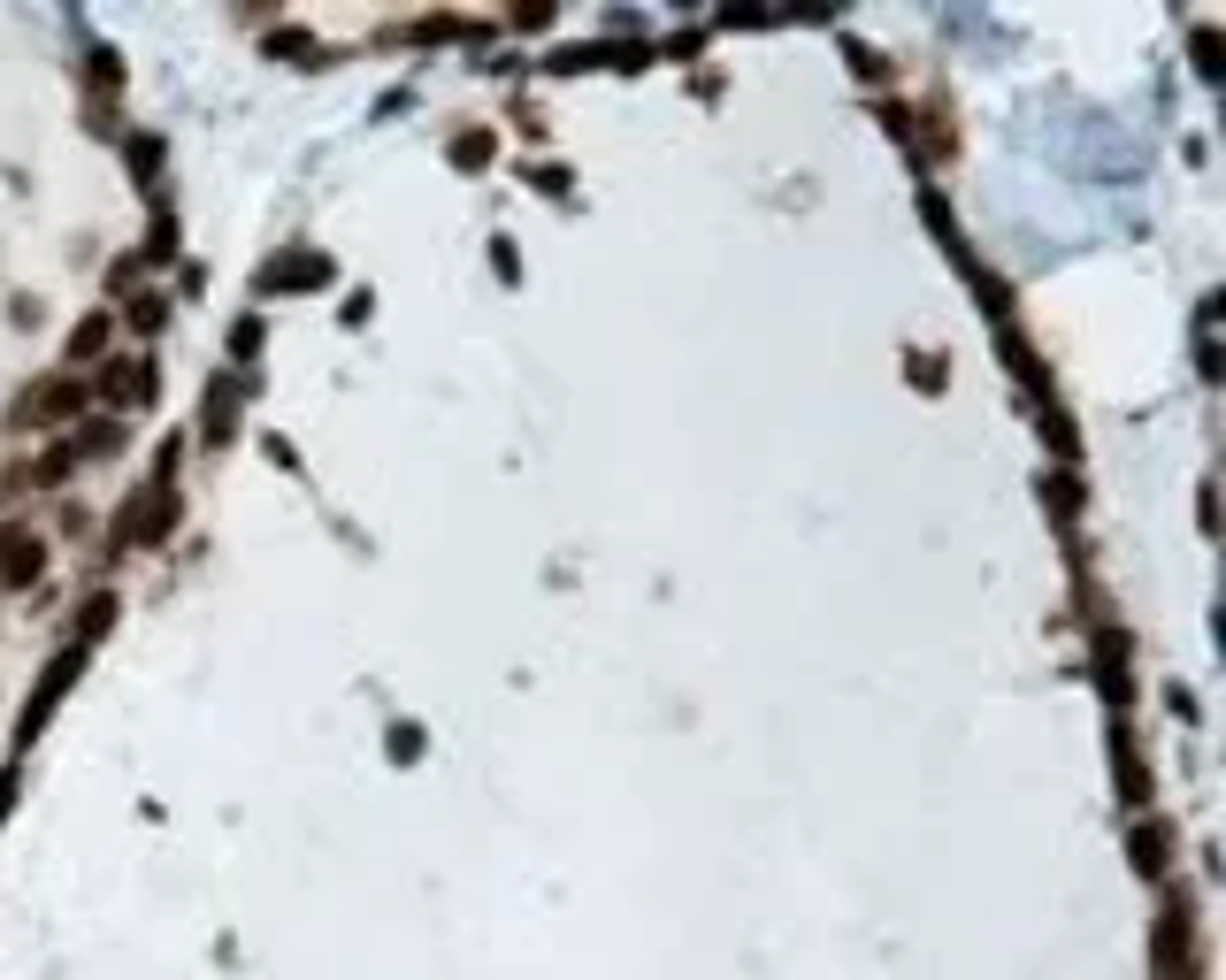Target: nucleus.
<instances>
[{
    "instance_id": "7ed1b4c3",
    "label": "nucleus",
    "mask_w": 1226,
    "mask_h": 980,
    "mask_svg": "<svg viewBox=\"0 0 1226 980\" xmlns=\"http://www.w3.org/2000/svg\"><path fill=\"white\" fill-rule=\"evenodd\" d=\"M322 276H330V260H307V253H284V260H277V269L261 276V284H269V292H284V284H322Z\"/></svg>"
},
{
    "instance_id": "f03ea898",
    "label": "nucleus",
    "mask_w": 1226,
    "mask_h": 980,
    "mask_svg": "<svg viewBox=\"0 0 1226 980\" xmlns=\"http://www.w3.org/2000/svg\"><path fill=\"white\" fill-rule=\"evenodd\" d=\"M39 568H47L39 536H23V529H8V536H0V590H23V583H39Z\"/></svg>"
},
{
    "instance_id": "20e7f679",
    "label": "nucleus",
    "mask_w": 1226,
    "mask_h": 980,
    "mask_svg": "<svg viewBox=\"0 0 1226 980\" xmlns=\"http://www.w3.org/2000/svg\"><path fill=\"white\" fill-rule=\"evenodd\" d=\"M230 413H238V383H215L208 391V437H230Z\"/></svg>"
},
{
    "instance_id": "f257e3e1",
    "label": "nucleus",
    "mask_w": 1226,
    "mask_h": 980,
    "mask_svg": "<svg viewBox=\"0 0 1226 980\" xmlns=\"http://www.w3.org/2000/svg\"><path fill=\"white\" fill-rule=\"evenodd\" d=\"M77 406H85V383L54 376V383H39V391H31V398L16 406V430H31V422H70Z\"/></svg>"
},
{
    "instance_id": "39448f33",
    "label": "nucleus",
    "mask_w": 1226,
    "mask_h": 980,
    "mask_svg": "<svg viewBox=\"0 0 1226 980\" xmlns=\"http://www.w3.org/2000/svg\"><path fill=\"white\" fill-rule=\"evenodd\" d=\"M107 329H116L107 314H92V322H77V337H70V361H92V353L107 345Z\"/></svg>"
},
{
    "instance_id": "423d86ee",
    "label": "nucleus",
    "mask_w": 1226,
    "mask_h": 980,
    "mask_svg": "<svg viewBox=\"0 0 1226 980\" xmlns=\"http://www.w3.org/2000/svg\"><path fill=\"white\" fill-rule=\"evenodd\" d=\"M452 161H460V169H476V161H491V138H484V131H467L460 146H452Z\"/></svg>"
}]
</instances>
